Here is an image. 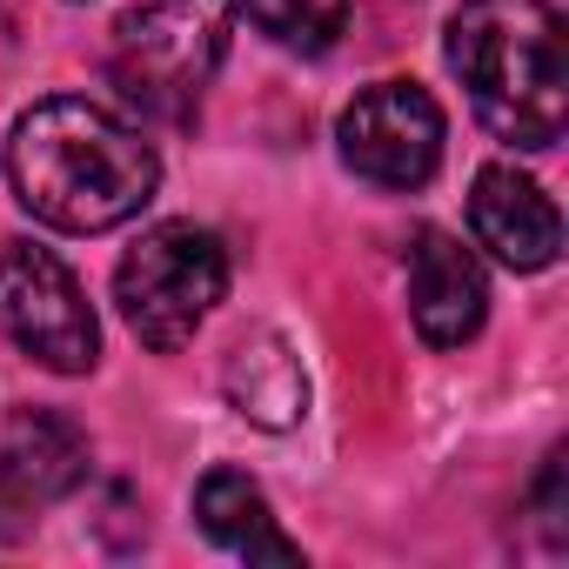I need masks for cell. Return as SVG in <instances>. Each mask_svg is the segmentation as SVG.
I'll return each instance as SVG.
<instances>
[{
	"label": "cell",
	"instance_id": "1",
	"mask_svg": "<svg viewBox=\"0 0 569 569\" xmlns=\"http://www.w3.org/2000/svg\"><path fill=\"white\" fill-rule=\"evenodd\" d=\"M8 181L34 221L68 234H108L154 201L161 161L141 141V128H128L101 101L54 94L14 121Z\"/></svg>",
	"mask_w": 569,
	"mask_h": 569
},
{
	"label": "cell",
	"instance_id": "2",
	"mask_svg": "<svg viewBox=\"0 0 569 569\" xmlns=\"http://www.w3.org/2000/svg\"><path fill=\"white\" fill-rule=\"evenodd\" d=\"M449 68L476 121L516 148H556L569 121V54L549 0H462L449 14Z\"/></svg>",
	"mask_w": 569,
	"mask_h": 569
},
{
	"label": "cell",
	"instance_id": "3",
	"mask_svg": "<svg viewBox=\"0 0 569 569\" xmlns=\"http://www.w3.org/2000/svg\"><path fill=\"white\" fill-rule=\"evenodd\" d=\"M221 296H228V248L194 221L148 228L114 268V302H121L128 329L161 356L181 349L214 316Z\"/></svg>",
	"mask_w": 569,
	"mask_h": 569
},
{
	"label": "cell",
	"instance_id": "4",
	"mask_svg": "<svg viewBox=\"0 0 569 569\" xmlns=\"http://www.w3.org/2000/svg\"><path fill=\"white\" fill-rule=\"evenodd\" d=\"M228 48V0H134L114 28V81L128 101L181 121Z\"/></svg>",
	"mask_w": 569,
	"mask_h": 569
},
{
	"label": "cell",
	"instance_id": "5",
	"mask_svg": "<svg viewBox=\"0 0 569 569\" xmlns=\"http://www.w3.org/2000/svg\"><path fill=\"white\" fill-rule=\"evenodd\" d=\"M0 336L54 376H88L101 362V322L74 268L41 241H0Z\"/></svg>",
	"mask_w": 569,
	"mask_h": 569
},
{
	"label": "cell",
	"instance_id": "6",
	"mask_svg": "<svg viewBox=\"0 0 569 569\" xmlns=\"http://www.w3.org/2000/svg\"><path fill=\"white\" fill-rule=\"evenodd\" d=\"M442 134H449V128H442V108H436V94L416 88V81H376L369 94H356V101L342 108V128H336L342 161H349L362 181L396 188V194L422 188V181L442 168Z\"/></svg>",
	"mask_w": 569,
	"mask_h": 569
},
{
	"label": "cell",
	"instance_id": "7",
	"mask_svg": "<svg viewBox=\"0 0 569 569\" xmlns=\"http://www.w3.org/2000/svg\"><path fill=\"white\" fill-rule=\"evenodd\" d=\"M88 476V429L61 409H14L0 429V516H34Z\"/></svg>",
	"mask_w": 569,
	"mask_h": 569
},
{
	"label": "cell",
	"instance_id": "8",
	"mask_svg": "<svg viewBox=\"0 0 569 569\" xmlns=\"http://www.w3.org/2000/svg\"><path fill=\"white\" fill-rule=\"evenodd\" d=\"M409 316H416V336L429 349H462L489 316L482 261L442 228H422L409 248Z\"/></svg>",
	"mask_w": 569,
	"mask_h": 569
},
{
	"label": "cell",
	"instance_id": "9",
	"mask_svg": "<svg viewBox=\"0 0 569 569\" xmlns=\"http://www.w3.org/2000/svg\"><path fill=\"white\" fill-rule=\"evenodd\" d=\"M469 228L516 274H536V268H549L562 254V214H556V201L522 168H509V161H496V168L476 174V188H469Z\"/></svg>",
	"mask_w": 569,
	"mask_h": 569
},
{
	"label": "cell",
	"instance_id": "10",
	"mask_svg": "<svg viewBox=\"0 0 569 569\" xmlns=\"http://www.w3.org/2000/svg\"><path fill=\"white\" fill-rule=\"evenodd\" d=\"M221 389H228V402H234L254 429H296L302 409H309V376H302L296 349L281 342L274 329L234 342V356H228V369H221Z\"/></svg>",
	"mask_w": 569,
	"mask_h": 569
},
{
	"label": "cell",
	"instance_id": "11",
	"mask_svg": "<svg viewBox=\"0 0 569 569\" xmlns=\"http://www.w3.org/2000/svg\"><path fill=\"white\" fill-rule=\"evenodd\" d=\"M194 516H201V529H208L221 549H234V556H248V562H302V549L274 529L268 496H261L241 469H208L201 489H194Z\"/></svg>",
	"mask_w": 569,
	"mask_h": 569
},
{
	"label": "cell",
	"instance_id": "12",
	"mask_svg": "<svg viewBox=\"0 0 569 569\" xmlns=\"http://www.w3.org/2000/svg\"><path fill=\"white\" fill-rule=\"evenodd\" d=\"M234 8L274 48H296V54H322L349 21V0H234Z\"/></svg>",
	"mask_w": 569,
	"mask_h": 569
}]
</instances>
